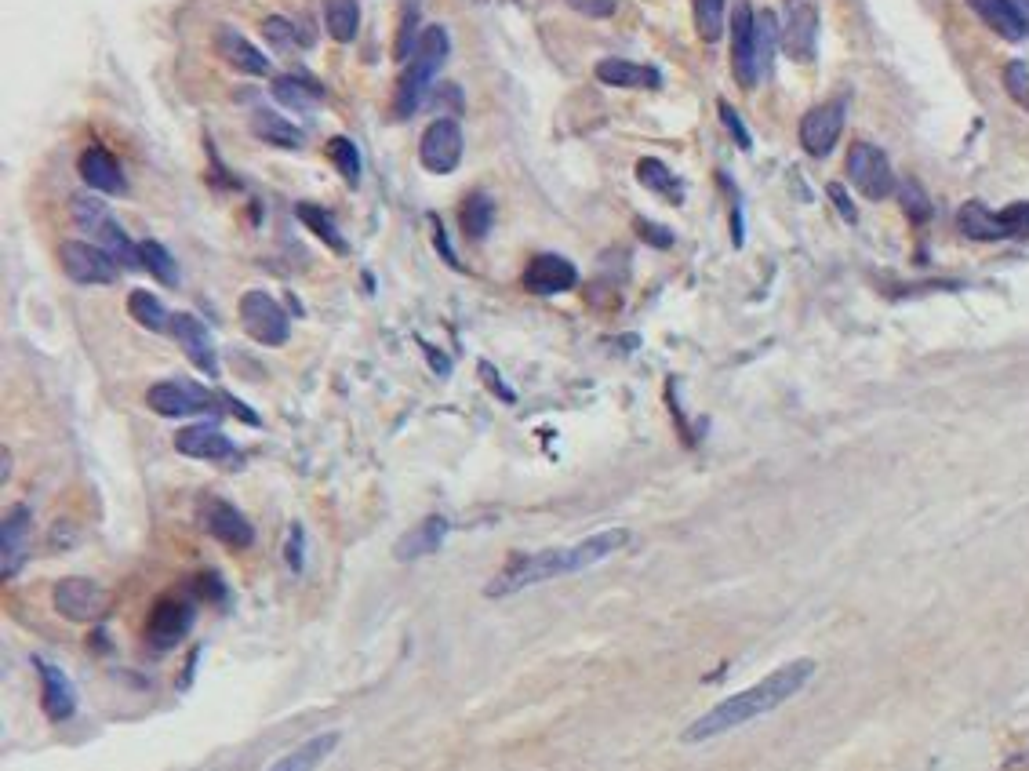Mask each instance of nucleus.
Listing matches in <instances>:
<instances>
[{
    "instance_id": "1",
    "label": "nucleus",
    "mask_w": 1029,
    "mask_h": 771,
    "mask_svg": "<svg viewBox=\"0 0 1029 771\" xmlns=\"http://www.w3.org/2000/svg\"><path fill=\"white\" fill-rule=\"evenodd\" d=\"M630 546V531L626 528H608L597 531L590 539H579L571 546H557V550H539V553H517L510 561L495 571V579L484 586V597L491 601H502V597H513V593H524L531 586H542V582L553 579H568V575H579V571H590L593 564L608 561L619 550Z\"/></svg>"
},
{
    "instance_id": "2",
    "label": "nucleus",
    "mask_w": 1029,
    "mask_h": 771,
    "mask_svg": "<svg viewBox=\"0 0 1029 771\" xmlns=\"http://www.w3.org/2000/svg\"><path fill=\"white\" fill-rule=\"evenodd\" d=\"M815 677V659H793L786 666H779L775 673L768 677H760L757 684H750L746 691L739 695H731V699L717 702L713 710H706L699 721H691L680 735V742H710L720 739V735H728V731L742 728V724L757 721V717H768L782 706V702H790L793 695L804 691V684Z\"/></svg>"
},
{
    "instance_id": "3",
    "label": "nucleus",
    "mask_w": 1029,
    "mask_h": 771,
    "mask_svg": "<svg viewBox=\"0 0 1029 771\" xmlns=\"http://www.w3.org/2000/svg\"><path fill=\"white\" fill-rule=\"evenodd\" d=\"M448 51H451V37L444 26H426V30L419 33V48L411 55V66L400 73L397 91H393V121H408L411 113L426 102L440 66L448 62Z\"/></svg>"
},
{
    "instance_id": "4",
    "label": "nucleus",
    "mask_w": 1029,
    "mask_h": 771,
    "mask_svg": "<svg viewBox=\"0 0 1029 771\" xmlns=\"http://www.w3.org/2000/svg\"><path fill=\"white\" fill-rule=\"evenodd\" d=\"M73 219H77L80 230H88L91 237H95L99 248L110 251L120 270H142L139 244L124 233V226L113 219L102 201H95V197H73Z\"/></svg>"
},
{
    "instance_id": "5",
    "label": "nucleus",
    "mask_w": 1029,
    "mask_h": 771,
    "mask_svg": "<svg viewBox=\"0 0 1029 771\" xmlns=\"http://www.w3.org/2000/svg\"><path fill=\"white\" fill-rule=\"evenodd\" d=\"M957 226L968 241H1019V237H1029V201L1011 204L1004 211L986 208L982 201H968L957 211Z\"/></svg>"
},
{
    "instance_id": "6",
    "label": "nucleus",
    "mask_w": 1029,
    "mask_h": 771,
    "mask_svg": "<svg viewBox=\"0 0 1029 771\" xmlns=\"http://www.w3.org/2000/svg\"><path fill=\"white\" fill-rule=\"evenodd\" d=\"M146 404L164 419H190V415H211L226 408V393H211L208 386H197L190 379H164L150 386Z\"/></svg>"
},
{
    "instance_id": "7",
    "label": "nucleus",
    "mask_w": 1029,
    "mask_h": 771,
    "mask_svg": "<svg viewBox=\"0 0 1029 771\" xmlns=\"http://www.w3.org/2000/svg\"><path fill=\"white\" fill-rule=\"evenodd\" d=\"M844 171H848V182L866 201H884L895 190V171H891L888 153L873 146V142H855L848 150Z\"/></svg>"
},
{
    "instance_id": "8",
    "label": "nucleus",
    "mask_w": 1029,
    "mask_h": 771,
    "mask_svg": "<svg viewBox=\"0 0 1029 771\" xmlns=\"http://www.w3.org/2000/svg\"><path fill=\"white\" fill-rule=\"evenodd\" d=\"M240 324L259 346H284L291 335L288 313L266 291H244L240 295Z\"/></svg>"
},
{
    "instance_id": "9",
    "label": "nucleus",
    "mask_w": 1029,
    "mask_h": 771,
    "mask_svg": "<svg viewBox=\"0 0 1029 771\" xmlns=\"http://www.w3.org/2000/svg\"><path fill=\"white\" fill-rule=\"evenodd\" d=\"M466 153V135L455 117H437L419 139V161L433 175H451Z\"/></svg>"
},
{
    "instance_id": "10",
    "label": "nucleus",
    "mask_w": 1029,
    "mask_h": 771,
    "mask_svg": "<svg viewBox=\"0 0 1029 771\" xmlns=\"http://www.w3.org/2000/svg\"><path fill=\"white\" fill-rule=\"evenodd\" d=\"M197 517L211 539H219L222 546H230V550H248L251 542H255V528H251L248 517H244L233 502L219 499V495H200Z\"/></svg>"
},
{
    "instance_id": "11",
    "label": "nucleus",
    "mask_w": 1029,
    "mask_h": 771,
    "mask_svg": "<svg viewBox=\"0 0 1029 771\" xmlns=\"http://www.w3.org/2000/svg\"><path fill=\"white\" fill-rule=\"evenodd\" d=\"M782 51L793 62H815V51H819V0H786Z\"/></svg>"
},
{
    "instance_id": "12",
    "label": "nucleus",
    "mask_w": 1029,
    "mask_h": 771,
    "mask_svg": "<svg viewBox=\"0 0 1029 771\" xmlns=\"http://www.w3.org/2000/svg\"><path fill=\"white\" fill-rule=\"evenodd\" d=\"M731 70L739 88H757L760 84V66H757V11L742 0L739 8L731 11Z\"/></svg>"
},
{
    "instance_id": "13",
    "label": "nucleus",
    "mask_w": 1029,
    "mask_h": 771,
    "mask_svg": "<svg viewBox=\"0 0 1029 771\" xmlns=\"http://www.w3.org/2000/svg\"><path fill=\"white\" fill-rule=\"evenodd\" d=\"M59 262L66 277L77 284H113L120 277V266L110 251L88 241H66L59 248Z\"/></svg>"
},
{
    "instance_id": "14",
    "label": "nucleus",
    "mask_w": 1029,
    "mask_h": 771,
    "mask_svg": "<svg viewBox=\"0 0 1029 771\" xmlns=\"http://www.w3.org/2000/svg\"><path fill=\"white\" fill-rule=\"evenodd\" d=\"M106 590H102L99 582L84 579V575H70V579L55 582V611H59L62 619L70 622H95L106 615Z\"/></svg>"
},
{
    "instance_id": "15",
    "label": "nucleus",
    "mask_w": 1029,
    "mask_h": 771,
    "mask_svg": "<svg viewBox=\"0 0 1029 771\" xmlns=\"http://www.w3.org/2000/svg\"><path fill=\"white\" fill-rule=\"evenodd\" d=\"M175 448H179V455H186V459L222 462V466H237L240 462L237 444H233L215 422H197V426L179 430L175 433Z\"/></svg>"
},
{
    "instance_id": "16",
    "label": "nucleus",
    "mask_w": 1029,
    "mask_h": 771,
    "mask_svg": "<svg viewBox=\"0 0 1029 771\" xmlns=\"http://www.w3.org/2000/svg\"><path fill=\"white\" fill-rule=\"evenodd\" d=\"M171 339L179 342V350L186 353V361L200 368L208 379L219 375V353H215V339H211L208 324L193 317V313H171Z\"/></svg>"
},
{
    "instance_id": "17",
    "label": "nucleus",
    "mask_w": 1029,
    "mask_h": 771,
    "mask_svg": "<svg viewBox=\"0 0 1029 771\" xmlns=\"http://www.w3.org/2000/svg\"><path fill=\"white\" fill-rule=\"evenodd\" d=\"M193 619H197L193 601H186V597H164V601H157V608L150 611L146 637H150L153 648H175V644L190 633Z\"/></svg>"
},
{
    "instance_id": "18",
    "label": "nucleus",
    "mask_w": 1029,
    "mask_h": 771,
    "mask_svg": "<svg viewBox=\"0 0 1029 771\" xmlns=\"http://www.w3.org/2000/svg\"><path fill=\"white\" fill-rule=\"evenodd\" d=\"M33 546V510L30 506H11L8 517H4V528H0V571L4 579L19 575V568L26 564Z\"/></svg>"
},
{
    "instance_id": "19",
    "label": "nucleus",
    "mask_w": 1029,
    "mask_h": 771,
    "mask_svg": "<svg viewBox=\"0 0 1029 771\" xmlns=\"http://www.w3.org/2000/svg\"><path fill=\"white\" fill-rule=\"evenodd\" d=\"M840 131H844V102H822L811 113H804L800 121V146L811 157H826L837 146Z\"/></svg>"
},
{
    "instance_id": "20",
    "label": "nucleus",
    "mask_w": 1029,
    "mask_h": 771,
    "mask_svg": "<svg viewBox=\"0 0 1029 771\" xmlns=\"http://www.w3.org/2000/svg\"><path fill=\"white\" fill-rule=\"evenodd\" d=\"M40 673V706L48 713V721H70L73 713H77V688L70 684V677L62 673V666L48 659H33Z\"/></svg>"
},
{
    "instance_id": "21",
    "label": "nucleus",
    "mask_w": 1029,
    "mask_h": 771,
    "mask_svg": "<svg viewBox=\"0 0 1029 771\" xmlns=\"http://www.w3.org/2000/svg\"><path fill=\"white\" fill-rule=\"evenodd\" d=\"M579 284V270L575 262H568L564 255H535L524 270V288L531 295H560V291H571Z\"/></svg>"
},
{
    "instance_id": "22",
    "label": "nucleus",
    "mask_w": 1029,
    "mask_h": 771,
    "mask_svg": "<svg viewBox=\"0 0 1029 771\" xmlns=\"http://www.w3.org/2000/svg\"><path fill=\"white\" fill-rule=\"evenodd\" d=\"M448 517H440V513H430V517H422L419 524L411 531H404L397 539V546H393V557H397L400 564H408V561H422V557H433V553L444 546V539H448Z\"/></svg>"
},
{
    "instance_id": "23",
    "label": "nucleus",
    "mask_w": 1029,
    "mask_h": 771,
    "mask_svg": "<svg viewBox=\"0 0 1029 771\" xmlns=\"http://www.w3.org/2000/svg\"><path fill=\"white\" fill-rule=\"evenodd\" d=\"M80 179H84V186L88 190H95V193H124L128 190V179H124V168H120V161L113 157L106 146H88V150L80 153Z\"/></svg>"
},
{
    "instance_id": "24",
    "label": "nucleus",
    "mask_w": 1029,
    "mask_h": 771,
    "mask_svg": "<svg viewBox=\"0 0 1029 771\" xmlns=\"http://www.w3.org/2000/svg\"><path fill=\"white\" fill-rule=\"evenodd\" d=\"M215 51H219L222 62L233 66L237 73H248V77H266V73H270V59H266V55H262L248 37H240L237 30H230V26H222L219 30V37H215Z\"/></svg>"
},
{
    "instance_id": "25",
    "label": "nucleus",
    "mask_w": 1029,
    "mask_h": 771,
    "mask_svg": "<svg viewBox=\"0 0 1029 771\" xmlns=\"http://www.w3.org/2000/svg\"><path fill=\"white\" fill-rule=\"evenodd\" d=\"M339 742H342V731H320L313 739L299 742L291 753H284L280 761H273L266 771H317L331 753L339 750Z\"/></svg>"
},
{
    "instance_id": "26",
    "label": "nucleus",
    "mask_w": 1029,
    "mask_h": 771,
    "mask_svg": "<svg viewBox=\"0 0 1029 771\" xmlns=\"http://www.w3.org/2000/svg\"><path fill=\"white\" fill-rule=\"evenodd\" d=\"M597 81L608 88H644L655 91L662 88V73L655 66H640L630 59H604L597 62Z\"/></svg>"
},
{
    "instance_id": "27",
    "label": "nucleus",
    "mask_w": 1029,
    "mask_h": 771,
    "mask_svg": "<svg viewBox=\"0 0 1029 771\" xmlns=\"http://www.w3.org/2000/svg\"><path fill=\"white\" fill-rule=\"evenodd\" d=\"M968 8L979 15L986 26H990L997 37H1004V41H1022L1026 37V22H1022V15L1015 11V4L1011 0H968Z\"/></svg>"
},
{
    "instance_id": "28",
    "label": "nucleus",
    "mask_w": 1029,
    "mask_h": 771,
    "mask_svg": "<svg viewBox=\"0 0 1029 771\" xmlns=\"http://www.w3.org/2000/svg\"><path fill=\"white\" fill-rule=\"evenodd\" d=\"M251 131H255L262 142L277 146V150H302V142H306L302 128H295V124L277 110H255L251 113Z\"/></svg>"
},
{
    "instance_id": "29",
    "label": "nucleus",
    "mask_w": 1029,
    "mask_h": 771,
    "mask_svg": "<svg viewBox=\"0 0 1029 771\" xmlns=\"http://www.w3.org/2000/svg\"><path fill=\"white\" fill-rule=\"evenodd\" d=\"M637 182L644 186V190L666 197L670 204H684V182H680L662 161H655V157H640L637 161Z\"/></svg>"
},
{
    "instance_id": "30",
    "label": "nucleus",
    "mask_w": 1029,
    "mask_h": 771,
    "mask_svg": "<svg viewBox=\"0 0 1029 771\" xmlns=\"http://www.w3.org/2000/svg\"><path fill=\"white\" fill-rule=\"evenodd\" d=\"M491 226H495V201L484 190L470 193L466 204H462V230H466V237L470 241H484Z\"/></svg>"
},
{
    "instance_id": "31",
    "label": "nucleus",
    "mask_w": 1029,
    "mask_h": 771,
    "mask_svg": "<svg viewBox=\"0 0 1029 771\" xmlns=\"http://www.w3.org/2000/svg\"><path fill=\"white\" fill-rule=\"evenodd\" d=\"M295 215L302 219V226L313 233V237H320V241L328 244L335 255H346V237L339 233V226H335V219H331V211H324V208H317V204H299L295 208Z\"/></svg>"
},
{
    "instance_id": "32",
    "label": "nucleus",
    "mask_w": 1029,
    "mask_h": 771,
    "mask_svg": "<svg viewBox=\"0 0 1029 771\" xmlns=\"http://www.w3.org/2000/svg\"><path fill=\"white\" fill-rule=\"evenodd\" d=\"M324 22L335 41L350 44L360 30V4L357 0H324Z\"/></svg>"
},
{
    "instance_id": "33",
    "label": "nucleus",
    "mask_w": 1029,
    "mask_h": 771,
    "mask_svg": "<svg viewBox=\"0 0 1029 771\" xmlns=\"http://www.w3.org/2000/svg\"><path fill=\"white\" fill-rule=\"evenodd\" d=\"M273 95H277V102L291 106V110H313V106L324 99V88L313 84V81H302V77L284 73V77L273 81Z\"/></svg>"
},
{
    "instance_id": "34",
    "label": "nucleus",
    "mask_w": 1029,
    "mask_h": 771,
    "mask_svg": "<svg viewBox=\"0 0 1029 771\" xmlns=\"http://www.w3.org/2000/svg\"><path fill=\"white\" fill-rule=\"evenodd\" d=\"M128 313L135 317V324L146 331H171V313L164 310V302L150 291H131L128 295Z\"/></svg>"
},
{
    "instance_id": "35",
    "label": "nucleus",
    "mask_w": 1029,
    "mask_h": 771,
    "mask_svg": "<svg viewBox=\"0 0 1029 771\" xmlns=\"http://www.w3.org/2000/svg\"><path fill=\"white\" fill-rule=\"evenodd\" d=\"M691 15H695V30L706 44H717L724 37V22H728V0H691Z\"/></svg>"
},
{
    "instance_id": "36",
    "label": "nucleus",
    "mask_w": 1029,
    "mask_h": 771,
    "mask_svg": "<svg viewBox=\"0 0 1029 771\" xmlns=\"http://www.w3.org/2000/svg\"><path fill=\"white\" fill-rule=\"evenodd\" d=\"M139 255H142V270H150L160 284H168V288L179 284V262L171 259V251L160 241H139Z\"/></svg>"
},
{
    "instance_id": "37",
    "label": "nucleus",
    "mask_w": 1029,
    "mask_h": 771,
    "mask_svg": "<svg viewBox=\"0 0 1029 771\" xmlns=\"http://www.w3.org/2000/svg\"><path fill=\"white\" fill-rule=\"evenodd\" d=\"M328 157H331V164H335V171H339L342 179H346V186H360V150H357V142L346 139V135H335V139L328 142Z\"/></svg>"
},
{
    "instance_id": "38",
    "label": "nucleus",
    "mask_w": 1029,
    "mask_h": 771,
    "mask_svg": "<svg viewBox=\"0 0 1029 771\" xmlns=\"http://www.w3.org/2000/svg\"><path fill=\"white\" fill-rule=\"evenodd\" d=\"M775 44H782V30H779V22H775V11H760V15H757V66H760V77H768V73H771Z\"/></svg>"
},
{
    "instance_id": "39",
    "label": "nucleus",
    "mask_w": 1029,
    "mask_h": 771,
    "mask_svg": "<svg viewBox=\"0 0 1029 771\" xmlns=\"http://www.w3.org/2000/svg\"><path fill=\"white\" fill-rule=\"evenodd\" d=\"M419 4H422V0H404V15H400L397 44H393V55H397L400 62L411 59V55H415V48H419V37H415V30H419Z\"/></svg>"
},
{
    "instance_id": "40",
    "label": "nucleus",
    "mask_w": 1029,
    "mask_h": 771,
    "mask_svg": "<svg viewBox=\"0 0 1029 771\" xmlns=\"http://www.w3.org/2000/svg\"><path fill=\"white\" fill-rule=\"evenodd\" d=\"M899 204H902V211H906L913 222H928L931 219V204H928V197H924V190H920L917 182H902V186H899Z\"/></svg>"
},
{
    "instance_id": "41",
    "label": "nucleus",
    "mask_w": 1029,
    "mask_h": 771,
    "mask_svg": "<svg viewBox=\"0 0 1029 771\" xmlns=\"http://www.w3.org/2000/svg\"><path fill=\"white\" fill-rule=\"evenodd\" d=\"M1004 88L1015 102H1019L1022 110H1029V66L1026 62H1008V70H1004Z\"/></svg>"
},
{
    "instance_id": "42",
    "label": "nucleus",
    "mask_w": 1029,
    "mask_h": 771,
    "mask_svg": "<svg viewBox=\"0 0 1029 771\" xmlns=\"http://www.w3.org/2000/svg\"><path fill=\"white\" fill-rule=\"evenodd\" d=\"M717 110H720V121H724V128H728L731 135H735V142H739V150H750L753 139H750V131H746V124L739 121V113H735V106H731V102H720Z\"/></svg>"
},
{
    "instance_id": "43",
    "label": "nucleus",
    "mask_w": 1029,
    "mask_h": 771,
    "mask_svg": "<svg viewBox=\"0 0 1029 771\" xmlns=\"http://www.w3.org/2000/svg\"><path fill=\"white\" fill-rule=\"evenodd\" d=\"M568 8H575L579 15L586 19H611L615 8H619V0H564Z\"/></svg>"
},
{
    "instance_id": "44",
    "label": "nucleus",
    "mask_w": 1029,
    "mask_h": 771,
    "mask_svg": "<svg viewBox=\"0 0 1029 771\" xmlns=\"http://www.w3.org/2000/svg\"><path fill=\"white\" fill-rule=\"evenodd\" d=\"M637 233H640V241H648L651 248H670L673 244V233L666 230V226H655V222H648V219H637Z\"/></svg>"
},
{
    "instance_id": "45",
    "label": "nucleus",
    "mask_w": 1029,
    "mask_h": 771,
    "mask_svg": "<svg viewBox=\"0 0 1029 771\" xmlns=\"http://www.w3.org/2000/svg\"><path fill=\"white\" fill-rule=\"evenodd\" d=\"M262 33H266V37H270L277 48H288L291 37H295V26H291V22H284V19H266V22H262Z\"/></svg>"
},
{
    "instance_id": "46",
    "label": "nucleus",
    "mask_w": 1029,
    "mask_h": 771,
    "mask_svg": "<svg viewBox=\"0 0 1029 771\" xmlns=\"http://www.w3.org/2000/svg\"><path fill=\"white\" fill-rule=\"evenodd\" d=\"M302 528L295 524L291 528V535H288V550H284V557H288V564H291V571H302V564H306V557H302Z\"/></svg>"
},
{
    "instance_id": "47",
    "label": "nucleus",
    "mask_w": 1029,
    "mask_h": 771,
    "mask_svg": "<svg viewBox=\"0 0 1029 771\" xmlns=\"http://www.w3.org/2000/svg\"><path fill=\"white\" fill-rule=\"evenodd\" d=\"M480 375H484V382H488L491 390L499 393L502 401H510V404L517 401V397H513V390H510V386H506V382L499 379V375H495V368H491V364H480Z\"/></svg>"
},
{
    "instance_id": "48",
    "label": "nucleus",
    "mask_w": 1029,
    "mask_h": 771,
    "mask_svg": "<svg viewBox=\"0 0 1029 771\" xmlns=\"http://www.w3.org/2000/svg\"><path fill=\"white\" fill-rule=\"evenodd\" d=\"M830 201L837 204V211L844 215V219L855 222V204L848 201V193H844V186H840V182H830Z\"/></svg>"
},
{
    "instance_id": "49",
    "label": "nucleus",
    "mask_w": 1029,
    "mask_h": 771,
    "mask_svg": "<svg viewBox=\"0 0 1029 771\" xmlns=\"http://www.w3.org/2000/svg\"><path fill=\"white\" fill-rule=\"evenodd\" d=\"M433 241H437V251H444V259H448V266H455L459 270V259H455V251L448 248V233H444V226H433Z\"/></svg>"
},
{
    "instance_id": "50",
    "label": "nucleus",
    "mask_w": 1029,
    "mask_h": 771,
    "mask_svg": "<svg viewBox=\"0 0 1029 771\" xmlns=\"http://www.w3.org/2000/svg\"><path fill=\"white\" fill-rule=\"evenodd\" d=\"M0 481H11V451H0Z\"/></svg>"
},
{
    "instance_id": "51",
    "label": "nucleus",
    "mask_w": 1029,
    "mask_h": 771,
    "mask_svg": "<svg viewBox=\"0 0 1029 771\" xmlns=\"http://www.w3.org/2000/svg\"><path fill=\"white\" fill-rule=\"evenodd\" d=\"M1015 4V11L1022 15V22H1026V30H1029V0H1011Z\"/></svg>"
}]
</instances>
